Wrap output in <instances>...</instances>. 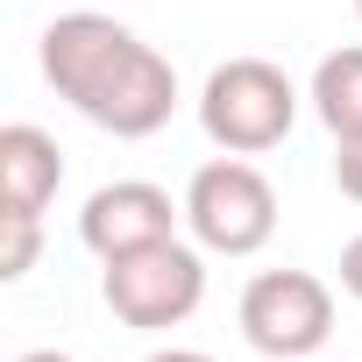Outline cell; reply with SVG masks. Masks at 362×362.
Returning <instances> with one entry per match:
<instances>
[{
	"label": "cell",
	"instance_id": "9c48e42d",
	"mask_svg": "<svg viewBox=\"0 0 362 362\" xmlns=\"http://www.w3.org/2000/svg\"><path fill=\"white\" fill-rule=\"evenodd\" d=\"M36 235H43V214H0V277H22L36 263Z\"/></svg>",
	"mask_w": 362,
	"mask_h": 362
},
{
	"label": "cell",
	"instance_id": "7a4b0ae2",
	"mask_svg": "<svg viewBox=\"0 0 362 362\" xmlns=\"http://www.w3.org/2000/svg\"><path fill=\"white\" fill-rule=\"evenodd\" d=\"M291 114H298V93L270 57H228V64H214V78L199 93V121L228 156L277 149L291 135Z\"/></svg>",
	"mask_w": 362,
	"mask_h": 362
},
{
	"label": "cell",
	"instance_id": "8992f818",
	"mask_svg": "<svg viewBox=\"0 0 362 362\" xmlns=\"http://www.w3.org/2000/svg\"><path fill=\"white\" fill-rule=\"evenodd\" d=\"M78 235H86V249H93L100 263L121 256V249H142V242L170 235V192H156L149 177L100 185V192L86 199V214H78Z\"/></svg>",
	"mask_w": 362,
	"mask_h": 362
},
{
	"label": "cell",
	"instance_id": "277c9868",
	"mask_svg": "<svg viewBox=\"0 0 362 362\" xmlns=\"http://www.w3.org/2000/svg\"><path fill=\"white\" fill-rule=\"evenodd\" d=\"M100 291H107L114 320H128V327H177V320L199 305L206 270H199V256L177 242V235H156V242H142V249L107 256Z\"/></svg>",
	"mask_w": 362,
	"mask_h": 362
},
{
	"label": "cell",
	"instance_id": "5bb4252c",
	"mask_svg": "<svg viewBox=\"0 0 362 362\" xmlns=\"http://www.w3.org/2000/svg\"><path fill=\"white\" fill-rule=\"evenodd\" d=\"M355 15H362V0H355Z\"/></svg>",
	"mask_w": 362,
	"mask_h": 362
},
{
	"label": "cell",
	"instance_id": "ba28073f",
	"mask_svg": "<svg viewBox=\"0 0 362 362\" xmlns=\"http://www.w3.org/2000/svg\"><path fill=\"white\" fill-rule=\"evenodd\" d=\"M313 107H320V121L334 128V142H355V135H362V43L320 57V71H313Z\"/></svg>",
	"mask_w": 362,
	"mask_h": 362
},
{
	"label": "cell",
	"instance_id": "7c38bea8",
	"mask_svg": "<svg viewBox=\"0 0 362 362\" xmlns=\"http://www.w3.org/2000/svg\"><path fill=\"white\" fill-rule=\"evenodd\" d=\"M149 362H214V355H199V348H163V355H149Z\"/></svg>",
	"mask_w": 362,
	"mask_h": 362
},
{
	"label": "cell",
	"instance_id": "5b68a950",
	"mask_svg": "<svg viewBox=\"0 0 362 362\" xmlns=\"http://www.w3.org/2000/svg\"><path fill=\"white\" fill-rule=\"evenodd\" d=\"M242 334L263 355H313L334 334V291L313 270H263L242 291Z\"/></svg>",
	"mask_w": 362,
	"mask_h": 362
},
{
	"label": "cell",
	"instance_id": "3957f363",
	"mask_svg": "<svg viewBox=\"0 0 362 362\" xmlns=\"http://www.w3.org/2000/svg\"><path fill=\"white\" fill-rule=\"evenodd\" d=\"M185 221L206 249L221 256H249L277 235V192L270 177L249 156H214L192 170V192H185Z\"/></svg>",
	"mask_w": 362,
	"mask_h": 362
},
{
	"label": "cell",
	"instance_id": "6da1fadb",
	"mask_svg": "<svg viewBox=\"0 0 362 362\" xmlns=\"http://www.w3.org/2000/svg\"><path fill=\"white\" fill-rule=\"evenodd\" d=\"M43 78L114 135H156L177 107V71L107 15H57L43 29Z\"/></svg>",
	"mask_w": 362,
	"mask_h": 362
},
{
	"label": "cell",
	"instance_id": "52a82bcc",
	"mask_svg": "<svg viewBox=\"0 0 362 362\" xmlns=\"http://www.w3.org/2000/svg\"><path fill=\"white\" fill-rule=\"evenodd\" d=\"M64 185V156L43 128H0V214H43Z\"/></svg>",
	"mask_w": 362,
	"mask_h": 362
},
{
	"label": "cell",
	"instance_id": "4fadbf2b",
	"mask_svg": "<svg viewBox=\"0 0 362 362\" xmlns=\"http://www.w3.org/2000/svg\"><path fill=\"white\" fill-rule=\"evenodd\" d=\"M22 362H71V355H57V348H36V355H22Z\"/></svg>",
	"mask_w": 362,
	"mask_h": 362
},
{
	"label": "cell",
	"instance_id": "30bf717a",
	"mask_svg": "<svg viewBox=\"0 0 362 362\" xmlns=\"http://www.w3.org/2000/svg\"><path fill=\"white\" fill-rule=\"evenodd\" d=\"M334 185L362 206V135H355V142H341V156H334Z\"/></svg>",
	"mask_w": 362,
	"mask_h": 362
},
{
	"label": "cell",
	"instance_id": "8fae6325",
	"mask_svg": "<svg viewBox=\"0 0 362 362\" xmlns=\"http://www.w3.org/2000/svg\"><path fill=\"white\" fill-rule=\"evenodd\" d=\"M341 284H348V291L362 298V235H355V242L341 249Z\"/></svg>",
	"mask_w": 362,
	"mask_h": 362
}]
</instances>
